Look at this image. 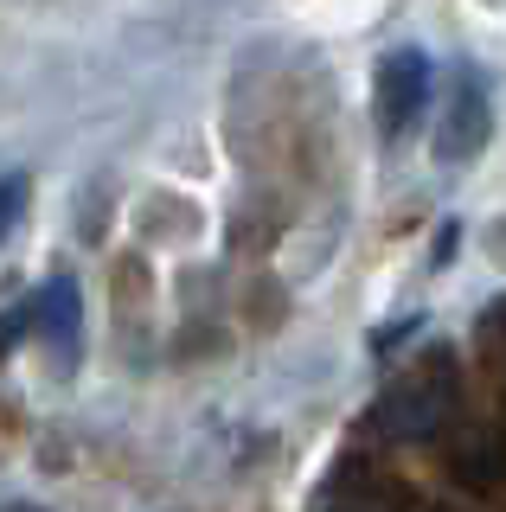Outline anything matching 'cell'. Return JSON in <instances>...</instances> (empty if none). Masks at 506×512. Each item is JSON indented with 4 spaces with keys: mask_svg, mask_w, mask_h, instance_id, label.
I'll return each mask as SVG.
<instances>
[{
    "mask_svg": "<svg viewBox=\"0 0 506 512\" xmlns=\"http://www.w3.org/2000/svg\"><path fill=\"white\" fill-rule=\"evenodd\" d=\"M423 103H430V58H423L417 45H404V52H391L378 64V128H385V135H404V128L423 116Z\"/></svg>",
    "mask_w": 506,
    "mask_h": 512,
    "instance_id": "1",
    "label": "cell"
},
{
    "mask_svg": "<svg viewBox=\"0 0 506 512\" xmlns=\"http://www.w3.org/2000/svg\"><path fill=\"white\" fill-rule=\"evenodd\" d=\"M487 128H494V109H487L481 77H455L449 109H442V122H436V160H442V167L474 160V154L487 148Z\"/></svg>",
    "mask_w": 506,
    "mask_h": 512,
    "instance_id": "2",
    "label": "cell"
},
{
    "mask_svg": "<svg viewBox=\"0 0 506 512\" xmlns=\"http://www.w3.org/2000/svg\"><path fill=\"white\" fill-rule=\"evenodd\" d=\"M33 327H45V340L52 346H77V333H84V301H77L71 282H52L45 295L33 301Z\"/></svg>",
    "mask_w": 506,
    "mask_h": 512,
    "instance_id": "3",
    "label": "cell"
},
{
    "mask_svg": "<svg viewBox=\"0 0 506 512\" xmlns=\"http://www.w3.org/2000/svg\"><path fill=\"white\" fill-rule=\"evenodd\" d=\"M20 205H26V180H20V173H7V180H0V237L13 231V218H20Z\"/></svg>",
    "mask_w": 506,
    "mask_h": 512,
    "instance_id": "4",
    "label": "cell"
}]
</instances>
